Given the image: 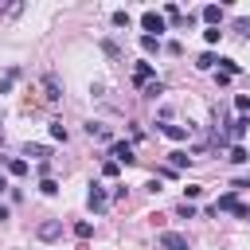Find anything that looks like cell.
<instances>
[{
    "instance_id": "obj_1",
    "label": "cell",
    "mask_w": 250,
    "mask_h": 250,
    "mask_svg": "<svg viewBox=\"0 0 250 250\" xmlns=\"http://www.w3.org/2000/svg\"><path fill=\"white\" fill-rule=\"evenodd\" d=\"M219 211H234L238 219H250V207H242V203H238V191H227V195H219V199L211 203V215H219Z\"/></svg>"
},
{
    "instance_id": "obj_2",
    "label": "cell",
    "mask_w": 250,
    "mask_h": 250,
    "mask_svg": "<svg viewBox=\"0 0 250 250\" xmlns=\"http://www.w3.org/2000/svg\"><path fill=\"white\" fill-rule=\"evenodd\" d=\"M86 207H90L94 215H102V211L109 207V195H105V188H102V184H90V191H86Z\"/></svg>"
},
{
    "instance_id": "obj_3",
    "label": "cell",
    "mask_w": 250,
    "mask_h": 250,
    "mask_svg": "<svg viewBox=\"0 0 250 250\" xmlns=\"http://www.w3.org/2000/svg\"><path fill=\"white\" fill-rule=\"evenodd\" d=\"M156 246H160V250H188V234H180V230H160V234H156Z\"/></svg>"
},
{
    "instance_id": "obj_4",
    "label": "cell",
    "mask_w": 250,
    "mask_h": 250,
    "mask_svg": "<svg viewBox=\"0 0 250 250\" xmlns=\"http://www.w3.org/2000/svg\"><path fill=\"white\" fill-rule=\"evenodd\" d=\"M109 156H113V164H133V160H137L129 141H113V145H109Z\"/></svg>"
},
{
    "instance_id": "obj_5",
    "label": "cell",
    "mask_w": 250,
    "mask_h": 250,
    "mask_svg": "<svg viewBox=\"0 0 250 250\" xmlns=\"http://www.w3.org/2000/svg\"><path fill=\"white\" fill-rule=\"evenodd\" d=\"M59 234H62V223H59V219H47V223L35 227V238H39V242H55Z\"/></svg>"
},
{
    "instance_id": "obj_6",
    "label": "cell",
    "mask_w": 250,
    "mask_h": 250,
    "mask_svg": "<svg viewBox=\"0 0 250 250\" xmlns=\"http://www.w3.org/2000/svg\"><path fill=\"white\" fill-rule=\"evenodd\" d=\"M141 27H145V35H152V31H156V39H160V31H164V16L148 8V12L141 16Z\"/></svg>"
},
{
    "instance_id": "obj_7",
    "label": "cell",
    "mask_w": 250,
    "mask_h": 250,
    "mask_svg": "<svg viewBox=\"0 0 250 250\" xmlns=\"http://www.w3.org/2000/svg\"><path fill=\"white\" fill-rule=\"evenodd\" d=\"M43 90H47V94H43L47 102H59V98H62V82H59V74H43Z\"/></svg>"
},
{
    "instance_id": "obj_8",
    "label": "cell",
    "mask_w": 250,
    "mask_h": 250,
    "mask_svg": "<svg viewBox=\"0 0 250 250\" xmlns=\"http://www.w3.org/2000/svg\"><path fill=\"white\" fill-rule=\"evenodd\" d=\"M246 129H250V117H238V121H230V129L219 137V145H223V141H238V137H246Z\"/></svg>"
},
{
    "instance_id": "obj_9",
    "label": "cell",
    "mask_w": 250,
    "mask_h": 250,
    "mask_svg": "<svg viewBox=\"0 0 250 250\" xmlns=\"http://www.w3.org/2000/svg\"><path fill=\"white\" fill-rule=\"evenodd\" d=\"M160 133H164L168 141H188V137H191V125H172V121H168V125H160Z\"/></svg>"
},
{
    "instance_id": "obj_10",
    "label": "cell",
    "mask_w": 250,
    "mask_h": 250,
    "mask_svg": "<svg viewBox=\"0 0 250 250\" xmlns=\"http://www.w3.org/2000/svg\"><path fill=\"white\" fill-rule=\"evenodd\" d=\"M152 74H156V70H152V62H137V66H133V82H137V86H148V82H152Z\"/></svg>"
},
{
    "instance_id": "obj_11",
    "label": "cell",
    "mask_w": 250,
    "mask_h": 250,
    "mask_svg": "<svg viewBox=\"0 0 250 250\" xmlns=\"http://www.w3.org/2000/svg\"><path fill=\"white\" fill-rule=\"evenodd\" d=\"M199 16H203V20L211 23V27H219V23H223V8H219V4H207V8L199 12Z\"/></svg>"
},
{
    "instance_id": "obj_12",
    "label": "cell",
    "mask_w": 250,
    "mask_h": 250,
    "mask_svg": "<svg viewBox=\"0 0 250 250\" xmlns=\"http://www.w3.org/2000/svg\"><path fill=\"white\" fill-rule=\"evenodd\" d=\"M86 133L94 141H109V125H102V121H86Z\"/></svg>"
},
{
    "instance_id": "obj_13",
    "label": "cell",
    "mask_w": 250,
    "mask_h": 250,
    "mask_svg": "<svg viewBox=\"0 0 250 250\" xmlns=\"http://www.w3.org/2000/svg\"><path fill=\"white\" fill-rule=\"evenodd\" d=\"M20 74H23V70H20V66H8V74H4V78H0V94H8V90H12V86H16V82H20Z\"/></svg>"
},
{
    "instance_id": "obj_14",
    "label": "cell",
    "mask_w": 250,
    "mask_h": 250,
    "mask_svg": "<svg viewBox=\"0 0 250 250\" xmlns=\"http://www.w3.org/2000/svg\"><path fill=\"white\" fill-rule=\"evenodd\" d=\"M195 66H199V70H215V66H219V55H211V51H203Z\"/></svg>"
},
{
    "instance_id": "obj_15",
    "label": "cell",
    "mask_w": 250,
    "mask_h": 250,
    "mask_svg": "<svg viewBox=\"0 0 250 250\" xmlns=\"http://www.w3.org/2000/svg\"><path fill=\"white\" fill-rule=\"evenodd\" d=\"M141 94H145V98H160V94H164V82H160V78H152L148 86H141Z\"/></svg>"
},
{
    "instance_id": "obj_16",
    "label": "cell",
    "mask_w": 250,
    "mask_h": 250,
    "mask_svg": "<svg viewBox=\"0 0 250 250\" xmlns=\"http://www.w3.org/2000/svg\"><path fill=\"white\" fill-rule=\"evenodd\" d=\"M168 156H172V168H176V172L191 164V156H188V152H180V148H176V152H168Z\"/></svg>"
},
{
    "instance_id": "obj_17",
    "label": "cell",
    "mask_w": 250,
    "mask_h": 250,
    "mask_svg": "<svg viewBox=\"0 0 250 250\" xmlns=\"http://www.w3.org/2000/svg\"><path fill=\"white\" fill-rule=\"evenodd\" d=\"M4 164H8L12 176H27V160H16V156H12V160H4Z\"/></svg>"
},
{
    "instance_id": "obj_18",
    "label": "cell",
    "mask_w": 250,
    "mask_h": 250,
    "mask_svg": "<svg viewBox=\"0 0 250 250\" xmlns=\"http://www.w3.org/2000/svg\"><path fill=\"white\" fill-rule=\"evenodd\" d=\"M23 156H39V160H43V156H51V152H47L43 145H31V141H27V145H23Z\"/></svg>"
},
{
    "instance_id": "obj_19",
    "label": "cell",
    "mask_w": 250,
    "mask_h": 250,
    "mask_svg": "<svg viewBox=\"0 0 250 250\" xmlns=\"http://www.w3.org/2000/svg\"><path fill=\"white\" fill-rule=\"evenodd\" d=\"M246 160H250V152H246L242 145H234V148H230V164H246Z\"/></svg>"
},
{
    "instance_id": "obj_20",
    "label": "cell",
    "mask_w": 250,
    "mask_h": 250,
    "mask_svg": "<svg viewBox=\"0 0 250 250\" xmlns=\"http://www.w3.org/2000/svg\"><path fill=\"white\" fill-rule=\"evenodd\" d=\"M39 191H43V195H59V184H55L51 176H43V180H39Z\"/></svg>"
},
{
    "instance_id": "obj_21",
    "label": "cell",
    "mask_w": 250,
    "mask_h": 250,
    "mask_svg": "<svg viewBox=\"0 0 250 250\" xmlns=\"http://www.w3.org/2000/svg\"><path fill=\"white\" fill-rule=\"evenodd\" d=\"M234 109H238V117H246L250 113V94H238L234 98Z\"/></svg>"
},
{
    "instance_id": "obj_22",
    "label": "cell",
    "mask_w": 250,
    "mask_h": 250,
    "mask_svg": "<svg viewBox=\"0 0 250 250\" xmlns=\"http://www.w3.org/2000/svg\"><path fill=\"white\" fill-rule=\"evenodd\" d=\"M109 20H113V27H129V12H125V8H117Z\"/></svg>"
},
{
    "instance_id": "obj_23",
    "label": "cell",
    "mask_w": 250,
    "mask_h": 250,
    "mask_svg": "<svg viewBox=\"0 0 250 250\" xmlns=\"http://www.w3.org/2000/svg\"><path fill=\"white\" fill-rule=\"evenodd\" d=\"M141 47L152 55V51H160V39H156V35H141Z\"/></svg>"
},
{
    "instance_id": "obj_24",
    "label": "cell",
    "mask_w": 250,
    "mask_h": 250,
    "mask_svg": "<svg viewBox=\"0 0 250 250\" xmlns=\"http://www.w3.org/2000/svg\"><path fill=\"white\" fill-rule=\"evenodd\" d=\"M102 51H105V55H109V59H121V47H117V43H113V39H102Z\"/></svg>"
},
{
    "instance_id": "obj_25",
    "label": "cell",
    "mask_w": 250,
    "mask_h": 250,
    "mask_svg": "<svg viewBox=\"0 0 250 250\" xmlns=\"http://www.w3.org/2000/svg\"><path fill=\"white\" fill-rule=\"evenodd\" d=\"M51 137H55V141H66L70 133H66V125H62V121H51Z\"/></svg>"
},
{
    "instance_id": "obj_26",
    "label": "cell",
    "mask_w": 250,
    "mask_h": 250,
    "mask_svg": "<svg viewBox=\"0 0 250 250\" xmlns=\"http://www.w3.org/2000/svg\"><path fill=\"white\" fill-rule=\"evenodd\" d=\"M176 215H180V219H195V203H188V199H184V203L176 207Z\"/></svg>"
},
{
    "instance_id": "obj_27",
    "label": "cell",
    "mask_w": 250,
    "mask_h": 250,
    "mask_svg": "<svg viewBox=\"0 0 250 250\" xmlns=\"http://www.w3.org/2000/svg\"><path fill=\"white\" fill-rule=\"evenodd\" d=\"M74 234H78V238H90V234H94V223H86V219L74 223Z\"/></svg>"
},
{
    "instance_id": "obj_28",
    "label": "cell",
    "mask_w": 250,
    "mask_h": 250,
    "mask_svg": "<svg viewBox=\"0 0 250 250\" xmlns=\"http://www.w3.org/2000/svg\"><path fill=\"white\" fill-rule=\"evenodd\" d=\"M199 195H203V188H195V184H188V188H184V199H188V203H191V199H199Z\"/></svg>"
},
{
    "instance_id": "obj_29",
    "label": "cell",
    "mask_w": 250,
    "mask_h": 250,
    "mask_svg": "<svg viewBox=\"0 0 250 250\" xmlns=\"http://www.w3.org/2000/svg\"><path fill=\"white\" fill-rule=\"evenodd\" d=\"M234 31H238V35H250V20L238 16V20H234Z\"/></svg>"
},
{
    "instance_id": "obj_30",
    "label": "cell",
    "mask_w": 250,
    "mask_h": 250,
    "mask_svg": "<svg viewBox=\"0 0 250 250\" xmlns=\"http://www.w3.org/2000/svg\"><path fill=\"white\" fill-rule=\"evenodd\" d=\"M219 35H223L219 27H207V31H203V39H207V43H219Z\"/></svg>"
},
{
    "instance_id": "obj_31",
    "label": "cell",
    "mask_w": 250,
    "mask_h": 250,
    "mask_svg": "<svg viewBox=\"0 0 250 250\" xmlns=\"http://www.w3.org/2000/svg\"><path fill=\"white\" fill-rule=\"evenodd\" d=\"M230 188H234V191H242V188H250V176H242V180H234Z\"/></svg>"
},
{
    "instance_id": "obj_32",
    "label": "cell",
    "mask_w": 250,
    "mask_h": 250,
    "mask_svg": "<svg viewBox=\"0 0 250 250\" xmlns=\"http://www.w3.org/2000/svg\"><path fill=\"white\" fill-rule=\"evenodd\" d=\"M4 191H8V180H4V176H0V195H4Z\"/></svg>"
}]
</instances>
